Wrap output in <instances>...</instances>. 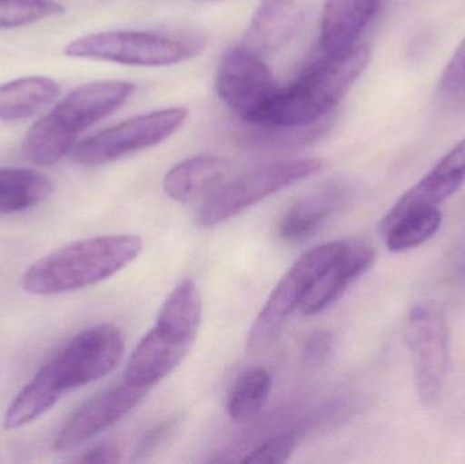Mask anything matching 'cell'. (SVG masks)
Masks as SVG:
<instances>
[{
    "mask_svg": "<svg viewBox=\"0 0 465 464\" xmlns=\"http://www.w3.org/2000/svg\"><path fill=\"white\" fill-rule=\"evenodd\" d=\"M335 346L336 340L332 332L324 331V330L312 332L303 342V362L309 367H319L324 364L332 356Z\"/></svg>",
    "mask_w": 465,
    "mask_h": 464,
    "instance_id": "4316f807",
    "label": "cell"
},
{
    "mask_svg": "<svg viewBox=\"0 0 465 464\" xmlns=\"http://www.w3.org/2000/svg\"><path fill=\"white\" fill-rule=\"evenodd\" d=\"M60 95V86L46 76H25L0 86V120L16 122L40 114Z\"/></svg>",
    "mask_w": 465,
    "mask_h": 464,
    "instance_id": "d6986e66",
    "label": "cell"
},
{
    "mask_svg": "<svg viewBox=\"0 0 465 464\" xmlns=\"http://www.w3.org/2000/svg\"><path fill=\"white\" fill-rule=\"evenodd\" d=\"M371 62V49L355 45L324 54L290 86L279 89L254 127L306 128L324 119L351 89Z\"/></svg>",
    "mask_w": 465,
    "mask_h": 464,
    "instance_id": "7a4b0ae2",
    "label": "cell"
},
{
    "mask_svg": "<svg viewBox=\"0 0 465 464\" xmlns=\"http://www.w3.org/2000/svg\"><path fill=\"white\" fill-rule=\"evenodd\" d=\"M54 193L52 180L27 168H0V214L26 212Z\"/></svg>",
    "mask_w": 465,
    "mask_h": 464,
    "instance_id": "44dd1931",
    "label": "cell"
},
{
    "mask_svg": "<svg viewBox=\"0 0 465 464\" xmlns=\"http://www.w3.org/2000/svg\"><path fill=\"white\" fill-rule=\"evenodd\" d=\"M298 446V436L295 432H283L262 441L253 451L249 452L241 462L243 463H284L292 457Z\"/></svg>",
    "mask_w": 465,
    "mask_h": 464,
    "instance_id": "d4e9b609",
    "label": "cell"
},
{
    "mask_svg": "<svg viewBox=\"0 0 465 464\" xmlns=\"http://www.w3.org/2000/svg\"><path fill=\"white\" fill-rule=\"evenodd\" d=\"M320 0H262L252 16L243 46L270 56L289 45L308 24Z\"/></svg>",
    "mask_w": 465,
    "mask_h": 464,
    "instance_id": "7c38bea8",
    "label": "cell"
},
{
    "mask_svg": "<svg viewBox=\"0 0 465 464\" xmlns=\"http://www.w3.org/2000/svg\"><path fill=\"white\" fill-rule=\"evenodd\" d=\"M149 390L123 379L76 409L54 440V451H70L116 425L130 414Z\"/></svg>",
    "mask_w": 465,
    "mask_h": 464,
    "instance_id": "8fae6325",
    "label": "cell"
},
{
    "mask_svg": "<svg viewBox=\"0 0 465 464\" xmlns=\"http://www.w3.org/2000/svg\"><path fill=\"white\" fill-rule=\"evenodd\" d=\"M374 259L376 253L371 245L362 242H346L341 252L322 271L309 291L301 307L303 315H319L335 304L347 289L371 269Z\"/></svg>",
    "mask_w": 465,
    "mask_h": 464,
    "instance_id": "5bb4252c",
    "label": "cell"
},
{
    "mask_svg": "<svg viewBox=\"0 0 465 464\" xmlns=\"http://www.w3.org/2000/svg\"><path fill=\"white\" fill-rule=\"evenodd\" d=\"M142 247L143 242L134 234L71 242L33 263L22 277V288L35 296H56L89 288L133 263Z\"/></svg>",
    "mask_w": 465,
    "mask_h": 464,
    "instance_id": "3957f363",
    "label": "cell"
},
{
    "mask_svg": "<svg viewBox=\"0 0 465 464\" xmlns=\"http://www.w3.org/2000/svg\"><path fill=\"white\" fill-rule=\"evenodd\" d=\"M78 462L81 463H117L120 462V449L114 444H100L84 452Z\"/></svg>",
    "mask_w": 465,
    "mask_h": 464,
    "instance_id": "f1b7e54d",
    "label": "cell"
},
{
    "mask_svg": "<svg viewBox=\"0 0 465 464\" xmlns=\"http://www.w3.org/2000/svg\"><path fill=\"white\" fill-rule=\"evenodd\" d=\"M180 424H182L180 417H171V419L165 420V421L160 422L152 429L147 430L143 438L139 440L135 457L138 459H146V458L154 455L158 449H163L179 432Z\"/></svg>",
    "mask_w": 465,
    "mask_h": 464,
    "instance_id": "484cf974",
    "label": "cell"
},
{
    "mask_svg": "<svg viewBox=\"0 0 465 464\" xmlns=\"http://www.w3.org/2000/svg\"><path fill=\"white\" fill-rule=\"evenodd\" d=\"M349 198V190L341 183H331L303 196L282 217L279 239L297 244L313 237L324 223L341 209Z\"/></svg>",
    "mask_w": 465,
    "mask_h": 464,
    "instance_id": "e0dca14e",
    "label": "cell"
},
{
    "mask_svg": "<svg viewBox=\"0 0 465 464\" xmlns=\"http://www.w3.org/2000/svg\"><path fill=\"white\" fill-rule=\"evenodd\" d=\"M124 338L114 324H98L71 338L16 395L5 428L19 429L48 413L63 395L105 378L122 361Z\"/></svg>",
    "mask_w": 465,
    "mask_h": 464,
    "instance_id": "6da1fadb",
    "label": "cell"
},
{
    "mask_svg": "<svg viewBox=\"0 0 465 464\" xmlns=\"http://www.w3.org/2000/svg\"><path fill=\"white\" fill-rule=\"evenodd\" d=\"M63 11V5L51 0H0V30L27 26Z\"/></svg>",
    "mask_w": 465,
    "mask_h": 464,
    "instance_id": "cb8c5ba5",
    "label": "cell"
},
{
    "mask_svg": "<svg viewBox=\"0 0 465 464\" xmlns=\"http://www.w3.org/2000/svg\"><path fill=\"white\" fill-rule=\"evenodd\" d=\"M406 341L418 398L423 405H434L444 391L450 367V330L441 308L433 302L415 305L407 316Z\"/></svg>",
    "mask_w": 465,
    "mask_h": 464,
    "instance_id": "9c48e42d",
    "label": "cell"
},
{
    "mask_svg": "<svg viewBox=\"0 0 465 464\" xmlns=\"http://www.w3.org/2000/svg\"><path fill=\"white\" fill-rule=\"evenodd\" d=\"M272 379L262 368L246 370L232 384L228 397V413L235 424L253 421L270 397Z\"/></svg>",
    "mask_w": 465,
    "mask_h": 464,
    "instance_id": "603a6c76",
    "label": "cell"
},
{
    "mask_svg": "<svg viewBox=\"0 0 465 464\" xmlns=\"http://www.w3.org/2000/svg\"><path fill=\"white\" fill-rule=\"evenodd\" d=\"M135 92L124 81H98L68 93L25 136L22 154L37 166H52L73 153L79 135L114 114Z\"/></svg>",
    "mask_w": 465,
    "mask_h": 464,
    "instance_id": "277c9868",
    "label": "cell"
},
{
    "mask_svg": "<svg viewBox=\"0 0 465 464\" xmlns=\"http://www.w3.org/2000/svg\"><path fill=\"white\" fill-rule=\"evenodd\" d=\"M442 214L439 207L412 210L387 225L380 226V233L392 252H404L420 247L436 236L441 228Z\"/></svg>",
    "mask_w": 465,
    "mask_h": 464,
    "instance_id": "7402d4cb",
    "label": "cell"
},
{
    "mask_svg": "<svg viewBox=\"0 0 465 464\" xmlns=\"http://www.w3.org/2000/svg\"><path fill=\"white\" fill-rule=\"evenodd\" d=\"M381 0H324L320 45L324 54H338L357 40L376 14Z\"/></svg>",
    "mask_w": 465,
    "mask_h": 464,
    "instance_id": "ac0fdd59",
    "label": "cell"
},
{
    "mask_svg": "<svg viewBox=\"0 0 465 464\" xmlns=\"http://www.w3.org/2000/svg\"><path fill=\"white\" fill-rule=\"evenodd\" d=\"M322 168L317 158L276 161L234 174L198 212V223L212 228L225 222L243 210L259 203L278 191L316 174Z\"/></svg>",
    "mask_w": 465,
    "mask_h": 464,
    "instance_id": "8992f818",
    "label": "cell"
},
{
    "mask_svg": "<svg viewBox=\"0 0 465 464\" xmlns=\"http://www.w3.org/2000/svg\"><path fill=\"white\" fill-rule=\"evenodd\" d=\"M202 313L203 304L198 286L193 281L185 280L163 302L155 326L193 345L201 329Z\"/></svg>",
    "mask_w": 465,
    "mask_h": 464,
    "instance_id": "ffe728a7",
    "label": "cell"
},
{
    "mask_svg": "<svg viewBox=\"0 0 465 464\" xmlns=\"http://www.w3.org/2000/svg\"><path fill=\"white\" fill-rule=\"evenodd\" d=\"M279 87L260 54L234 46L223 54L217 73V92L232 114L257 124Z\"/></svg>",
    "mask_w": 465,
    "mask_h": 464,
    "instance_id": "30bf717a",
    "label": "cell"
},
{
    "mask_svg": "<svg viewBox=\"0 0 465 464\" xmlns=\"http://www.w3.org/2000/svg\"><path fill=\"white\" fill-rule=\"evenodd\" d=\"M346 242H332L303 253L282 277L252 324L249 350H262L281 335L294 311L302 307L320 275L335 261Z\"/></svg>",
    "mask_w": 465,
    "mask_h": 464,
    "instance_id": "52a82bcc",
    "label": "cell"
},
{
    "mask_svg": "<svg viewBox=\"0 0 465 464\" xmlns=\"http://www.w3.org/2000/svg\"><path fill=\"white\" fill-rule=\"evenodd\" d=\"M232 176L234 163L228 158L198 155L173 166L163 177V190L180 203H204Z\"/></svg>",
    "mask_w": 465,
    "mask_h": 464,
    "instance_id": "9a60e30c",
    "label": "cell"
},
{
    "mask_svg": "<svg viewBox=\"0 0 465 464\" xmlns=\"http://www.w3.org/2000/svg\"><path fill=\"white\" fill-rule=\"evenodd\" d=\"M464 180L465 139L453 146L420 183L399 198L380 226L387 225L412 210L439 207L440 203L458 193Z\"/></svg>",
    "mask_w": 465,
    "mask_h": 464,
    "instance_id": "4fadbf2b",
    "label": "cell"
},
{
    "mask_svg": "<svg viewBox=\"0 0 465 464\" xmlns=\"http://www.w3.org/2000/svg\"><path fill=\"white\" fill-rule=\"evenodd\" d=\"M187 117L184 108H168L112 125L76 143L73 150L74 163L94 168L149 149L171 138Z\"/></svg>",
    "mask_w": 465,
    "mask_h": 464,
    "instance_id": "ba28073f",
    "label": "cell"
},
{
    "mask_svg": "<svg viewBox=\"0 0 465 464\" xmlns=\"http://www.w3.org/2000/svg\"><path fill=\"white\" fill-rule=\"evenodd\" d=\"M193 343L154 326L136 346L125 368L124 379L150 390L168 378L187 357Z\"/></svg>",
    "mask_w": 465,
    "mask_h": 464,
    "instance_id": "2e32d148",
    "label": "cell"
},
{
    "mask_svg": "<svg viewBox=\"0 0 465 464\" xmlns=\"http://www.w3.org/2000/svg\"><path fill=\"white\" fill-rule=\"evenodd\" d=\"M465 84V37L445 65L441 75V89L448 94L459 92Z\"/></svg>",
    "mask_w": 465,
    "mask_h": 464,
    "instance_id": "83f0119b",
    "label": "cell"
},
{
    "mask_svg": "<svg viewBox=\"0 0 465 464\" xmlns=\"http://www.w3.org/2000/svg\"><path fill=\"white\" fill-rule=\"evenodd\" d=\"M209 37L198 30H111L71 41L64 54L134 67H165L199 56Z\"/></svg>",
    "mask_w": 465,
    "mask_h": 464,
    "instance_id": "5b68a950",
    "label": "cell"
},
{
    "mask_svg": "<svg viewBox=\"0 0 465 464\" xmlns=\"http://www.w3.org/2000/svg\"><path fill=\"white\" fill-rule=\"evenodd\" d=\"M198 2H223V0H198Z\"/></svg>",
    "mask_w": 465,
    "mask_h": 464,
    "instance_id": "f546056e",
    "label": "cell"
}]
</instances>
